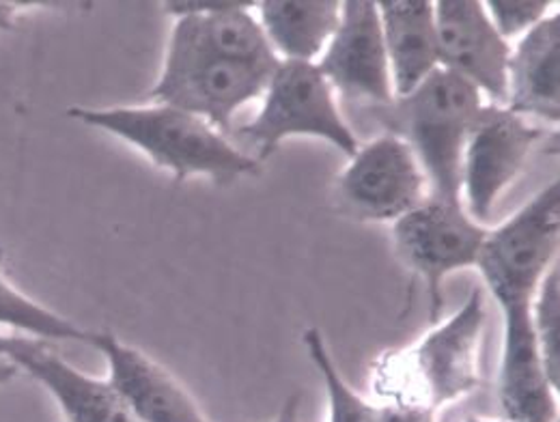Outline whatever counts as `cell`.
Here are the masks:
<instances>
[{"label":"cell","mask_w":560,"mask_h":422,"mask_svg":"<svg viewBox=\"0 0 560 422\" xmlns=\"http://www.w3.org/2000/svg\"><path fill=\"white\" fill-rule=\"evenodd\" d=\"M300 401H302L300 395L287 397L275 422H300Z\"/></svg>","instance_id":"603a6c76"},{"label":"cell","mask_w":560,"mask_h":422,"mask_svg":"<svg viewBox=\"0 0 560 422\" xmlns=\"http://www.w3.org/2000/svg\"><path fill=\"white\" fill-rule=\"evenodd\" d=\"M18 2H0V31H13L18 26Z\"/></svg>","instance_id":"cb8c5ba5"},{"label":"cell","mask_w":560,"mask_h":422,"mask_svg":"<svg viewBox=\"0 0 560 422\" xmlns=\"http://www.w3.org/2000/svg\"><path fill=\"white\" fill-rule=\"evenodd\" d=\"M0 324L18 328L39 341H78L89 343L91 332L78 328L73 321L48 310L35 300L26 297L0 270Z\"/></svg>","instance_id":"ac0fdd59"},{"label":"cell","mask_w":560,"mask_h":422,"mask_svg":"<svg viewBox=\"0 0 560 422\" xmlns=\"http://www.w3.org/2000/svg\"><path fill=\"white\" fill-rule=\"evenodd\" d=\"M317 68L348 99H366L373 108L395 99L380 11L373 0L341 2L339 26Z\"/></svg>","instance_id":"8fae6325"},{"label":"cell","mask_w":560,"mask_h":422,"mask_svg":"<svg viewBox=\"0 0 560 422\" xmlns=\"http://www.w3.org/2000/svg\"><path fill=\"white\" fill-rule=\"evenodd\" d=\"M544 128L511 113L506 106L483 104L475 115L462 162V190H466L470 218L488 220L495 201L520 175Z\"/></svg>","instance_id":"9c48e42d"},{"label":"cell","mask_w":560,"mask_h":422,"mask_svg":"<svg viewBox=\"0 0 560 422\" xmlns=\"http://www.w3.org/2000/svg\"><path fill=\"white\" fill-rule=\"evenodd\" d=\"M481 106V93L468 80L435 68L415 91L373 115L417 155L429 199L462 203L464 149Z\"/></svg>","instance_id":"7a4b0ae2"},{"label":"cell","mask_w":560,"mask_h":422,"mask_svg":"<svg viewBox=\"0 0 560 422\" xmlns=\"http://www.w3.org/2000/svg\"><path fill=\"white\" fill-rule=\"evenodd\" d=\"M560 186L552 181L513 218L488 233L477 268L504 319L498 397L509 422H559L535 332L533 300L559 261Z\"/></svg>","instance_id":"6da1fadb"},{"label":"cell","mask_w":560,"mask_h":422,"mask_svg":"<svg viewBox=\"0 0 560 422\" xmlns=\"http://www.w3.org/2000/svg\"><path fill=\"white\" fill-rule=\"evenodd\" d=\"M506 108L520 117L559 124L560 17L541 20L511 50L506 71Z\"/></svg>","instance_id":"4fadbf2b"},{"label":"cell","mask_w":560,"mask_h":422,"mask_svg":"<svg viewBox=\"0 0 560 422\" xmlns=\"http://www.w3.org/2000/svg\"><path fill=\"white\" fill-rule=\"evenodd\" d=\"M486 330V297L477 286L466 304L433 328L412 352L380 362L375 386L393 403L438 408L472 395L481 386L479 352Z\"/></svg>","instance_id":"277c9868"},{"label":"cell","mask_w":560,"mask_h":422,"mask_svg":"<svg viewBox=\"0 0 560 422\" xmlns=\"http://www.w3.org/2000/svg\"><path fill=\"white\" fill-rule=\"evenodd\" d=\"M302 341L324 377L330 403V422H377V408L366 403L358 392H353L348 382L341 377L322 332L317 328H308Z\"/></svg>","instance_id":"ffe728a7"},{"label":"cell","mask_w":560,"mask_h":422,"mask_svg":"<svg viewBox=\"0 0 560 422\" xmlns=\"http://www.w3.org/2000/svg\"><path fill=\"white\" fill-rule=\"evenodd\" d=\"M275 70L229 61L199 39L188 17H177L164 70L149 91L155 104L175 106L206 119L218 132L231 128V119L246 102L266 93Z\"/></svg>","instance_id":"5b68a950"},{"label":"cell","mask_w":560,"mask_h":422,"mask_svg":"<svg viewBox=\"0 0 560 422\" xmlns=\"http://www.w3.org/2000/svg\"><path fill=\"white\" fill-rule=\"evenodd\" d=\"M488 228L462 203L424 199L393 226V242L404 266L422 279L431 297V321L442 308V282L464 268H477Z\"/></svg>","instance_id":"52a82bcc"},{"label":"cell","mask_w":560,"mask_h":422,"mask_svg":"<svg viewBox=\"0 0 560 422\" xmlns=\"http://www.w3.org/2000/svg\"><path fill=\"white\" fill-rule=\"evenodd\" d=\"M18 371H20V366L11 357L0 355V384L11 382L18 375Z\"/></svg>","instance_id":"484cf974"},{"label":"cell","mask_w":560,"mask_h":422,"mask_svg":"<svg viewBox=\"0 0 560 422\" xmlns=\"http://www.w3.org/2000/svg\"><path fill=\"white\" fill-rule=\"evenodd\" d=\"M108 360V382L140 422H208L186 388L149 355L110 332H91L89 343Z\"/></svg>","instance_id":"7c38bea8"},{"label":"cell","mask_w":560,"mask_h":422,"mask_svg":"<svg viewBox=\"0 0 560 422\" xmlns=\"http://www.w3.org/2000/svg\"><path fill=\"white\" fill-rule=\"evenodd\" d=\"M548 7H550V2H546V0H490V2H486L491 24L506 42L511 37L526 35L541 20H546Z\"/></svg>","instance_id":"44dd1931"},{"label":"cell","mask_w":560,"mask_h":422,"mask_svg":"<svg viewBox=\"0 0 560 422\" xmlns=\"http://www.w3.org/2000/svg\"><path fill=\"white\" fill-rule=\"evenodd\" d=\"M259 24L282 61H308L328 46L341 20L337 0H266L255 2Z\"/></svg>","instance_id":"2e32d148"},{"label":"cell","mask_w":560,"mask_h":422,"mask_svg":"<svg viewBox=\"0 0 560 422\" xmlns=\"http://www.w3.org/2000/svg\"><path fill=\"white\" fill-rule=\"evenodd\" d=\"M13 362L44 384L70 422H140L108 379L91 377L28 339Z\"/></svg>","instance_id":"5bb4252c"},{"label":"cell","mask_w":560,"mask_h":422,"mask_svg":"<svg viewBox=\"0 0 560 422\" xmlns=\"http://www.w3.org/2000/svg\"><path fill=\"white\" fill-rule=\"evenodd\" d=\"M377 422H435V410L420 403H388L377 408Z\"/></svg>","instance_id":"7402d4cb"},{"label":"cell","mask_w":560,"mask_h":422,"mask_svg":"<svg viewBox=\"0 0 560 422\" xmlns=\"http://www.w3.org/2000/svg\"><path fill=\"white\" fill-rule=\"evenodd\" d=\"M424 199L427 181L417 155L388 132L360 146L337 184L341 211L360 222L399 220Z\"/></svg>","instance_id":"ba28073f"},{"label":"cell","mask_w":560,"mask_h":422,"mask_svg":"<svg viewBox=\"0 0 560 422\" xmlns=\"http://www.w3.org/2000/svg\"><path fill=\"white\" fill-rule=\"evenodd\" d=\"M253 11L255 2H220L210 13L184 17L192 22L211 52L229 61L277 70L280 59Z\"/></svg>","instance_id":"e0dca14e"},{"label":"cell","mask_w":560,"mask_h":422,"mask_svg":"<svg viewBox=\"0 0 560 422\" xmlns=\"http://www.w3.org/2000/svg\"><path fill=\"white\" fill-rule=\"evenodd\" d=\"M71 119L106 130L139 146L177 181L203 175L215 184H231L257 175L259 160L242 153L197 115L166 104L144 108H70Z\"/></svg>","instance_id":"3957f363"},{"label":"cell","mask_w":560,"mask_h":422,"mask_svg":"<svg viewBox=\"0 0 560 422\" xmlns=\"http://www.w3.org/2000/svg\"><path fill=\"white\" fill-rule=\"evenodd\" d=\"M26 337H7V335H0V355H7V357H15L20 350L26 345Z\"/></svg>","instance_id":"d4e9b609"},{"label":"cell","mask_w":560,"mask_h":422,"mask_svg":"<svg viewBox=\"0 0 560 422\" xmlns=\"http://www.w3.org/2000/svg\"><path fill=\"white\" fill-rule=\"evenodd\" d=\"M395 97L415 91L440 68L431 0H377Z\"/></svg>","instance_id":"9a60e30c"},{"label":"cell","mask_w":560,"mask_h":422,"mask_svg":"<svg viewBox=\"0 0 560 422\" xmlns=\"http://www.w3.org/2000/svg\"><path fill=\"white\" fill-rule=\"evenodd\" d=\"M466 422H509V421H493V419H479V417H470Z\"/></svg>","instance_id":"4316f807"},{"label":"cell","mask_w":560,"mask_h":422,"mask_svg":"<svg viewBox=\"0 0 560 422\" xmlns=\"http://www.w3.org/2000/svg\"><path fill=\"white\" fill-rule=\"evenodd\" d=\"M433 13L440 68L468 80L495 106H506L511 46L491 24L486 2L435 0Z\"/></svg>","instance_id":"30bf717a"},{"label":"cell","mask_w":560,"mask_h":422,"mask_svg":"<svg viewBox=\"0 0 560 422\" xmlns=\"http://www.w3.org/2000/svg\"><path fill=\"white\" fill-rule=\"evenodd\" d=\"M533 332L546 377L555 392L560 388V274L559 261L539 282L533 300Z\"/></svg>","instance_id":"d6986e66"},{"label":"cell","mask_w":560,"mask_h":422,"mask_svg":"<svg viewBox=\"0 0 560 422\" xmlns=\"http://www.w3.org/2000/svg\"><path fill=\"white\" fill-rule=\"evenodd\" d=\"M240 134L257 146L259 157H270L289 137H315L335 144L348 157L360 151V141L341 117L335 93L317 63L282 61L264 93L259 117Z\"/></svg>","instance_id":"8992f818"}]
</instances>
